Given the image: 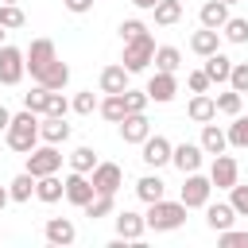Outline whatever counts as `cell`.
Here are the masks:
<instances>
[{
    "mask_svg": "<svg viewBox=\"0 0 248 248\" xmlns=\"http://www.w3.org/2000/svg\"><path fill=\"white\" fill-rule=\"evenodd\" d=\"M202 159H205V151H202V143H174V151H170V167H178L182 174H194V170H202Z\"/></svg>",
    "mask_w": 248,
    "mask_h": 248,
    "instance_id": "7c38bea8",
    "label": "cell"
},
{
    "mask_svg": "<svg viewBox=\"0 0 248 248\" xmlns=\"http://www.w3.org/2000/svg\"><path fill=\"white\" fill-rule=\"evenodd\" d=\"M225 4H229V8H232V4H240V0H225Z\"/></svg>",
    "mask_w": 248,
    "mask_h": 248,
    "instance_id": "db71d44e",
    "label": "cell"
},
{
    "mask_svg": "<svg viewBox=\"0 0 248 248\" xmlns=\"http://www.w3.org/2000/svg\"><path fill=\"white\" fill-rule=\"evenodd\" d=\"M70 108H74V105L62 97V89H50V97H46V112H43V116H66Z\"/></svg>",
    "mask_w": 248,
    "mask_h": 248,
    "instance_id": "60d3db41",
    "label": "cell"
},
{
    "mask_svg": "<svg viewBox=\"0 0 248 248\" xmlns=\"http://www.w3.org/2000/svg\"><path fill=\"white\" fill-rule=\"evenodd\" d=\"M136 198H140L143 205H151V202L167 198V182H163L159 174H143V178L136 182Z\"/></svg>",
    "mask_w": 248,
    "mask_h": 248,
    "instance_id": "cb8c5ba5",
    "label": "cell"
},
{
    "mask_svg": "<svg viewBox=\"0 0 248 248\" xmlns=\"http://www.w3.org/2000/svg\"><path fill=\"white\" fill-rule=\"evenodd\" d=\"M93 194H97V186H93L89 174H81V170H70V174H66V202H70V205L85 209V205L93 202Z\"/></svg>",
    "mask_w": 248,
    "mask_h": 248,
    "instance_id": "9c48e42d",
    "label": "cell"
},
{
    "mask_svg": "<svg viewBox=\"0 0 248 248\" xmlns=\"http://www.w3.org/2000/svg\"><path fill=\"white\" fill-rule=\"evenodd\" d=\"M0 23H4L8 31H16V27H23V23H27V16H23V8H19V4H0Z\"/></svg>",
    "mask_w": 248,
    "mask_h": 248,
    "instance_id": "f35d334b",
    "label": "cell"
},
{
    "mask_svg": "<svg viewBox=\"0 0 248 248\" xmlns=\"http://www.w3.org/2000/svg\"><path fill=\"white\" fill-rule=\"evenodd\" d=\"M35 182H39V178H35L31 170H19V174L8 182V194H12V202H19V205H23V202H31V198H35Z\"/></svg>",
    "mask_w": 248,
    "mask_h": 248,
    "instance_id": "83f0119b",
    "label": "cell"
},
{
    "mask_svg": "<svg viewBox=\"0 0 248 248\" xmlns=\"http://www.w3.org/2000/svg\"><path fill=\"white\" fill-rule=\"evenodd\" d=\"M147 136H151L147 112H128V116L120 120V140H124V143H143Z\"/></svg>",
    "mask_w": 248,
    "mask_h": 248,
    "instance_id": "5bb4252c",
    "label": "cell"
},
{
    "mask_svg": "<svg viewBox=\"0 0 248 248\" xmlns=\"http://www.w3.org/2000/svg\"><path fill=\"white\" fill-rule=\"evenodd\" d=\"M182 178H186V182H182V190H178V202H182L186 209H205V205H209V194H213L209 174L194 170V174H182Z\"/></svg>",
    "mask_w": 248,
    "mask_h": 248,
    "instance_id": "3957f363",
    "label": "cell"
},
{
    "mask_svg": "<svg viewBox=\"0 0 248 248\" xmlns=\"http://www.w3.org/2000/svg\"><path fill=\"white\" fill-rule=\"evenodd\" d=\"M205 225L213 229V232H225V229H232L236 225V209H232V202H209L205 205Z\"/></svg>",
    "mask_w": 248,
    "mask_h": 248,
    "instance_id": "2e32d148",
    "label": "cell"
},
{
    "mask_svg": "<svg viewBox=\"0 0 248 248\" xmlns=\"http://www.w3.org/2000/svg\"><path fill=\"white\" fill-rule=\"evenodd\" d=\"M8 202H12V194H8V186H0V209H4Z\"/></svg>",
    "mask_w": 248,
    "mask_h": 248,
    "instance_id": "f907efd6",
    "label": "cell"
},
{
    "mask_svg": "<svg viewBox=\"0 0 248 248\" xmlns=\"http://www.w3.org/2000/svg\"><path fill=\"white\" fill-rule=\"evenodd\" d=\"M70 105H74V112H78V116H93V112L101 108V101H97V93H93V89L74 93V101H70Z\"/></svg>",
    "mask_w": 248,
    "mask_h": 248,
    "instance_id": "d590c367",
    "label": "cell"
},
{
    "mask_svg": "<svg viewBox=\"0 0 248 248\" xmlns=\"http://www.w3.org/2000/svg\"><path fill=\"white\" fill-rule=\"evenodd\" d=\"M229 143H232V147H240V151L248 147V116H244V112H236V116H232V124H229Z\"/></svg>",
    "mask_w": 248,
    "mask_h": 248,
    "instance_id": "8d00e7d4",
    "label": "cell"
},
{
    "mask_svg": "<svg viewBox=\"0 0 248 248\" xmlns=\"http://www.w3.org/2000/svg\"><path fill=\"white\" fill-rule=\"evenodd\" d=\"M89 178H93L97 194H116V190L124 186V170H120L116 163H105V159L93 167V174H89Z\"/></svg>",
    "mask_w": 248,
    "mask_h": 248,
    "instance_id": "4fadbf2b",
    "label": "cell"
},
{
    "mask_svg": "<svg viewBox=\"0 0 248 248\" xmlns=\"http://www.w3.org/2000/svg\"><path fill=\"white\" fill-rule=\"evenodd\" d=\"M46 97H50V89L35 81V89H31V93H23V108H31V112H39V116H43V112H46Z\"/></svg>",
    "mask_w": 248,
    "mask_h": 248,
    "instance_id": "74e56055",
    "label": "cell"
},
{
    "mask_svg": "<svg viewBox=\"0 0 248 248\" xmlns=\"http://www.w3.org/2000/svg\"><path fill=\"white\" fill-rule=\"evenodd\" d=\"M198 143H202V151H205V155H221V151L229 147V132H225V128H217V124L209 120V124H202V140H198Z\"/></svg>",
    "mask_w": 248,
    "mask_h": 248,
    "instance_id": "603a6c76",
    "label": "cell"
},
{
    "mask_svg": "<svg viewBox=\"0 0 248 248\" xmlns=\"http://www.w3.org/2000/svg\"><path fill=\"white\" fill-rule=\"evenodd\" d=\"M178 66H182V50L178 46H155V70L178 74Z\"/></svg>",
    "mask_w": 248,
    "mask_h": 248,
    "instance_id": "836d02e7",
    "label": "cell"
},
{
    "mask_svg": "<svg viewBox=\"0 0 248 248\" xmlns=\"http://www.w3.org/2000/svg\"><path fill=\"white\" fill-rule=\"evenodd\" d=\"M229 202H232L236 217H248V186H244V182H236V186L229 190Z\"/></svg>",
    "mask_w": 248,
    "mask_h": 248,
    "instance_id": "7bdbcfd3",
    "label": "cell"
},
{
    "mask_svg": "<svg viewBox=\"0 0 248 248\" xmlns=\"http://www.w3.org/2000/svg\"><path fill=\"white\" fill-rule=\"evenodd\" d=\"M4 140H8V147H12L16 155L35 151V147L43 143V136H39V112H31V108L16 112L12 124H8V132H4Z\"/></svg>",
    "mask_w": 248,
    "mask_h": 248,
    "instance_id": "6da1fadb",
    "label": "cell"
},
{
    "mask_svg": "<svg viewBox=\"0 0 248 248\" xmlns=\"http://www.w3.org/2000/svg\"><path fill=\"white\" fill-rule=\"evenodd\" d=\"M190 50H194L198 58H209V54H217V50H221V31H213V27H202V31H194V35H190Z\"/></svg>",
    "mask_w": 248,
    "mask_h": 248,
    "instance_id": "d6986e66",
    "label": "cell"
},
{
    "mask_svg": "<svg viewBox=\"0 0 248 248\" xmlns=\"http://www.w3.org/2000/svg\"><path fill=\"white\" fill-rule=\"evenodd\" d=\"M74 16H85V12H93V0H62Z\"/></svg>",
    "mask_w": 248,
    "mask_h": 248,
    "instance_id": "7dc6e473",
    "label": "cell"
},
{
    "mask_svg": "<svg viewBox=\"0 0 248 248\" xmlns=\"http://www.w3.org/2000/svg\"><path fill=\"white\" fill-rule=\"evenodd\" d=\"M213 101H217V112H225V116H236V112H240V101H244V93H236V89L229 85V89H221Z\"/></svg>",
    "mask_w": 248,
    "mask_h": 248,
    "instance_id": "e575fe53",
    "label": "cell"
},
{
    "mask_svg": "<svg viewBox=\"0 0 248 248\" xmlns=\"http://www.w3.org/2000/svg\"><path fill=\"white\" fill-rule=\"evenodd\" d=\"M186 85H190V93H209L213 81H209L205 70H190V74H186Z\"/></svg>",
    "mask_w": 248,
    "mask_h": 248,
    "instance_id": "bcb514c9",
    "label": "cell"
},
{
    "mask_svg": "<svg viewBox=\"0 0 248 248\" xmlns=\"http://www.w3.org/2000/svg\"><path fill=\"white\" fill-rule=\"evenodd\" d=\"M132 74H140V70H147L151 62H155V39L151 35H140V39H132V43H124V58H120Z\"/></svg>",
    "mask_w": 248,
    "mask_h": 248,
    "instance_id": "5b68a950",
    "label": "cell"
},
{
    "mask_svg": "<svg viewBox=\"0 0 248 248\" xmlns=\"http://www.w3.org/2000/svg\"><path fill=\"white\" fill-rule=\"evenodd\" d=\"M209 182H213V190H232L236 182H240V163L232 159V155H213V163H209Z\"/></svg>",
    "mask_w": 248,
    "mask_h": 248,
    "instance_id": "52a82bcc",
    "label": "cell"
},
{
    "mask_svg": "<svg viewBox=\"0 0 248 248\" xmlns=\"http://www.w3.org/2000/svg\"><path fill=\"white\" fill-rule=\"evenodd\" d=\"M221 39L232 43V46H244V43H248V19H244V16H229L225 27H221Z\"/></svg>",
    "mask_w": 248,
    "mask_h": 248,
    "instance_id": "f546056e",
    "label": "cell"
},
{
    "mask_svg": "<svg viewBox=\"0 0 248 248\" xmlns=\"http://www.w3.org/2000/svg\"><path fill=\"white\" fill-rule=\"evenodd\" d=\"M186 116H190L194 124H209V120H217V101H213L209 93H194L190 105H186Z\"/></svg>",
    "mask_w": 248,
    "mask_h": 248,
    "instance_id": "e0dca14e",
    "label": "cell"
},
{
    "mask_svg": "<svg viewBox=\"0 0 248 248\" xmlns=\"http://www.w3.org/2000/svg\"><path fill=\"white\" fill-rule=\"evenodd\" d=\"M43 232H46V240H50V244H62V248L78 240V229H74V221H70V217H50Z\"/></svg>",
    "mask_w": 248,
    "mask_h": 248,
    "instance_id": "7402d4cb",
    "label": "cell"
},
{
    "mask_svg": "<svg viewBox=\"0 0 248 248\" xmlns=\"http://www.w3.org/2000/svg\"><path fill=\"white\" fill-rule=\"evenodd\" d=\"M66 163H70V170H81V174H93V167H97L101 159H97V151H93V147H85V143H81V147H74V151L66 155Z\"/></svg>",
    "mask_w": 248,
    "mask_h": 248,
    "instance_id": "f1b7e54d",
    "label": "cell"
},
{
    "mask_svg": "<svg viewBox=\"0 0 248 248\" xmlns=\"http://www.w3.org/2000/svg\"><path fill=\"white\" fill-rule=\"evenodd\" d=\"M112 221H116V236H120V240H140V236L147 232V221H143V213L120 209V213H112Z\"/></svg>",
    "mask_w": 248,
    "mask_h": 248,
    "instance_id": "9a60e30c",
    "label": "cell"
},
{
    "mask_svg": "<svg viewBox=\"0 0 248 248\" xmlns=\"http://www.w3.org/2000/svg\"><path fill=\"white\" fill-rule=\"evenodd\" d=\"M159 0H132V8H140V12H151Z\"/></svg>",
    "mask_w": 248,
    "mask_h": 248,
    "instance_id": "681fc988",
    "label": "cell"
},
{
    "mask_svg": "<svg viewBox=\"0 0 248 248\" xmlns=\"http://www.w3.org/2000/svg\"><path fill=\"white\" fill-rule=\"evenodd\" d=\"M128 78H132V70H128L124 62L105 66V70H101V93H124V89H128Z\"/></svg>",
    "mask_w": 248,
    "mask_h": 248,
    "instance_id": "ffe728a7",
    "label": "cell"
},
{
    "mask_svg": "<svg viewBox=\"0 0 248 248\" xmlns=\"http://www.w3.org/2000/svg\"><path fill=\"white\" fill-rule=\"evenodd\" d=\"M229 85L236 93H248V62H232V74H229Z\"/></svg>",
    "mask_w": 248,
    "mask_h": 248,
    "instance_id": "ee69618b",
    "label": "cell"
},
{
    "mask_svg": "<svg viewBox=\"0 0 248 248\" xmlns=\"http://www.w3.org/2000/svg\"><path fill=\"white\" fill-rule=\"evenodd\" d=\"M198 19H202V27L221 31V27H225V19H229V4H225V0H205V4H202V12H198Z\"/></svg>",
    "mask_w": 248,
    "mask_h": 248,
    "instance_id": "d4e9b609",
    "label": "cell"
},
{
    "mask_svg": "<svg viewBox=\"0 0 248 248\" xmlns=\"http://www.w3.org/2000/svg\"><path fill=\"white\" fill-rule=\"evenodd\" d=\"M143 89H147V97H151L155 105H167V101H174V93H178V78L167 74V70H155Z\"/></svg>",
    "mask_w": 248,
    "mask_h": 248,
    "instance_id": "8fae6325",
    "label": "cell"
},
{
    "mask_svg": "<svg viewBox=\"0 0 248 248\" xmlns=\"http://www.w3.org/2000/svg\"><path fill=\"white\" fill-rule=\"evenodd\" d=\"M39 85H46V89H66V81H70V66L62 62V58H54L39 78H35Z\"/></svg>",
    "mask_w": 248,
    "mask_h": 248,
    "instance_id": "4316f807",
    "label": "cell"
},
{
    "mask_svg": "<svg viewBox=\"0 0 248 248\" xmlns=\"http://www.w3.org/2000/svg\"><path fill=\"white\" fill-rule=\"evenodd\" d=\"M27 74V54L19 46H0V85H19Z\"/></svg>",
    "mask_w": 248,
    "mask_h": 248,
    "instance_id": "8992f818",
    "label": "cell"
},
{
    "mask_svg": "<svg viewBox=\"0 0 248 248\" xmlns=\"http://www.w3.org/2000/svg\"><path fill=\"white\" fill-rule=\"evenodd\" d=\"M23 54H27V74H31V78H39V74L58 58V50H54L50 39H31V46H27Z\"/></svg>",
    "mask_w": 248,
    "mask_h": 248,
    "instance_id": "30bf717a",
    "label": "cell"
},
{
    "mask_svg": "<svg viewBox=\"0 0 248 248\" xmlns=\"http://www.w3.org/2000/svg\"><path fill=\"white\" fill-rule=\"evenodd\" d=\"M105 120H112V124H120L124 116H128V105H124V93H105V101H101V108H97Z\"/></svg>",
    "mask_w": 248,
    "mask_h": 248,
    "instance_id": "4dcf8cb0",
    "label": "cell"
},
{
    "mask_svg": "<svg viewBox=\"0 0 248 248\" xmlns=\"http://www.w3.org/2000/svg\"><path fill=\"white\" fill-rule=\"evenodd\" d=\"M170 151H174V143H170L167 136H147V140L140 143V159H143L151 170L167 167V163H170Z\"/></svg>",
    "mask_w": 248,
    "mask_h": 248,
    "instance_id": "ba28073f",
    "label": "cell"
},
{
    "mask_svg": "<svg viewBox=\"0 0 248 248\" xmlns=\"http://www.w3.org/2000/svg\"><path fill=\"white\" fill-rule=\"evenodd\" d=\"M58 167H62L58 143H39L35 151H27V167L23 170H31L35 178H43V174H58Z\"/></svg>",
    "mask_w": 248,
    "mask_h": 248,
    "instance_id": "277c9868",
    "label": "cell"
},
{
    "mask_svg": "<svg viewBox=\"0 0 248 248\" xmlns=\"http://www.w3.org/2000/svg\"><path fill=\"white\" fill-rule=\"evenodd\" d=\"M8 124H12V112L0 105V132H8Z\"/></svg>",
    "mask_w": 248,
    "mask_h": 248,
    "instance_id": "c3c4849f",
    "label": "cell"
},
{
    "mask_svg": "<svg viewBox=\"0 0 248 248\" xmlns=\"http://www.w3.org/2000/svg\"><path fill=\"white\" fill-rule=\"evenodd\" d=\"M124 105H128V112H147V105H151V97H147V89H124Z\"/></svg>",
    "mask_w": 248,
    "mask_h": 248,
    "instance_id": "ab89813d",
    "label": "cell"
},
{
    "mask_svg": "<svg viewBox=\"0 0 248 248\" xmlns=\"http://www.w3.org/2000/svg\"><path fill=\"white\" fill-rule=\"evenodd\" d=\"M217 240L225 248H248V229H225V232H217Z\"/></svg>",
    "mask_w": 248,
    "mask_h": 248,
    "instance_id": "b9f144b4",
    "label": "cell"
},
{
    "mask_svg": "<svg viewBox=\"0 0 248 248\" xmlns=\"http://www.w3.org/2000/svg\"><path fill=\"white\" fill-rule=\"evenodd\" d=\"M4 39H8V27H4V23H0V46H4Z\"/></svg>",
    "mask_w": 248,
    "mask_h": 248,
    "instance_id": "816d5d0a",
    "label": "cell"
},
{
    "mask_svg": "<svg viewBox=\"0 0 248 248\" xmlns=\"http://www.w3.org/2000/svg\"><path fill=\"white\" fill-rule=\"evenodd\" d=\"M202 70L209 74V81H217V85H229V74H232V58L217 50V54H209V58H205V66H202Z\"/></svg>",
    "mask_w": 248,
    "mask_h": 248,
    "instance_id": "484cf974",
    "label": "cell"
},
{
    "mask_svg": "<svg viewBox=\"0 0 248 248\" xmlns=\"http://www.w3.org/2000/svg\"><path fill=\"white\" fill-rule=\"evenodd\" d=\"M143 221H147V229H155V232H174V229L186 225V205H182V202H167V198H159V202L147 205Z\"/></svg>",
    "mask_w": 248,
    "mask_h": 248,
    "instance_id": "7a4b0ae2",
    "label": "cell"
},
{
    "mask_svg": "<svg viewBox=\"0 0 248 248\" xmlns=\"http://www.w3.org/2000/svg\"><path fill=\"white\" fill-rule=\"evenodd\" d=\"M140 35H147V23H143V19H124V23H120V39H124V43H132V39H140Z\"/></svg>",
    "mask_w": 248,
    "mask_h": 248,
    "instance_id": "f6af8a7d",
    "label": "cell"
},
{
    "mask_svg": "<svg viewBox=\"0 0 248 248\" xmlns=\"http://www.w3.org/2000/svg\"><path fill=\"white\" fill-rule=\"evenodd\" d=\"M35 198L46 202V205L62 202V198H66V178H58V174H43V178L35 182Z\"/></svg>",
    "mask_w": 248,
    "mask_h": 248,
    "instance_id": "44dd1931",
    "label": "cell"
},
{
    "mask_svg": "<svg viewBox=\"0 0 248 248\" xmlns=\"http://www.w3.org/2000/svg\"><path fill=\"white\" fill-rule=\"evenodd\" d=\"M151 16H155L159 27H174V23L182 19V4H178V0H159V4L151 8Z\"/></svg>",
    "mask_w": 248,
    "mask_h": 248,
    "instance_id": "1f68e13d",
    "label": "cell"
},
{
    "mask_svg": "<svg viewBox=\"0 0 248 248\" xmlns=\"http://www.w3.org/2000/svg\"><path fill=\"white\" fill-rule=\"evenodd\" d=\"M116 213V194H93V202L85 205V217L97 221V217H112Z\"/></svg>",
    "mask_w": 248,
    "mask_h": 248,
    "instance_id": "d6a6232c",
    "label": "cell"
},
{
    "mask_svg": "<svg viewBox=\"0 0 248 248\" xmlns=\"http://www.w3.org/2000/svg\"><path fill=\"white\" fill-rule=\"evenodd\" d=\"M0 4H19V0H0Z\"/></svg>",
    "mask_w": 248,
    "mask_h": 248,
    "instance_id": "f5cc1de1",
    "label": "cell"
},
{
    "mask_svg": "<svg viewBox=\"0 0 248 248\" xmlns=\"http://www.w3.org/2000/svg\"><path fill=\"white\" fill-rule=\"evenodd\" d=\"M39 136H43V143H66L70 140V124H66V116H39Z\"/></svg>",
    "mask_w": 248,
    "mask_h": 248,
    "instance_id": "ac0fdd59",
    "label": "cell"
}]
</instances>
